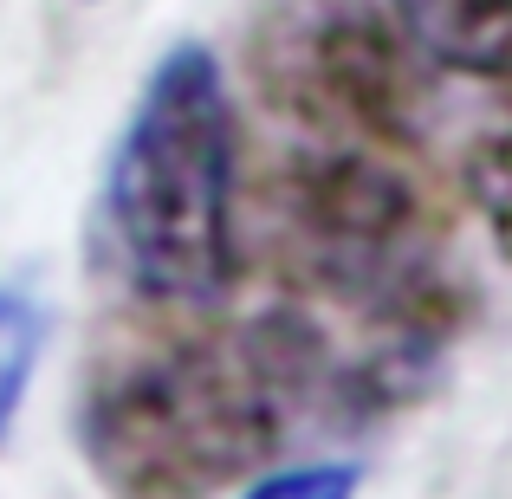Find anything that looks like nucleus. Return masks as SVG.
<instances>
[{
  "label": "nucleus",
  "instance_id": "nucleus-4",
  "mask_svg": "<svg viewBox=\"0 0 512 499\" xmlns=\"http://www.w3.org/2000/svg\"><path fill=\"white\" fill-rule=\"evenodd\" d=\"M396 20L435 72L512 85V0H396Z\"/></svg>",
  "mask_w": 512,
  "mask_h": 499
},
{
  "label": "nucleus",
  "instance_id": "nucleus-1",
  "mask_svg": "<svg viewBox=\"0 0 512 499\" xmlns=\"http://www.w3.org/2000/svg\"><path fill=\"white\" fill-rule=\"evenodd\" d=\"M299 376L273 318L111 350L78 402L85 461L117 499H214L286 441Z\"/></svg>",
  "mask_w": 512,
  "mask_h": 499
},
{
  "label": "nucleus",
  "instance_id": "nucleus-6",
  "mask_svg": "<svg viewBox=\"0 0 512 499\" xmlns=\"http://www.w3.org/2000/svg\"><path fill=\"white\" fill-rule=\"evenodd\" d=\"M467 188H474V208L487 221V234L500 240V253L512 260V130L487 137L467 163Z\"/></svg>",
  "mask_w": 512,
  "mask_h": 499
},
{
  "label": "nucleus",
  "instance_id": "nucleus-8",
  "mask_svg": "<svg viewBox=\"0 0 512 499\" xmlns=\"http://www.w3.org/2000/svg\"><path fill=\"white\" fill-rule=\"evenodd\" d=\"M85 7H98V0H85Z\"/></svg>",
  "mask_w": 512,
  "mask_h": 499
},
{
  "label": "nucleus",
  "instance_id": "nucleus-5",
  "mask_svg": "<svg viewBox=\"0 0 512 499\" xmlns=\"http://www.w3.org/2000/svg\"><path fill=\"white\" fill-rule=\"evenodd\" d=\"M39 344H46V312H39L20 286H0V435L13 428V415H20V402H26Z\"/></svg>",
  "mask_w": 512,
  "mask_h": 499
},
{
  "label": "nucleus",
  "instance_id": "nucleus-7",
  "mask_svg": "<svg viewBox=\"0 0 512 499\" xmlns=\"http://www.w3.org/2000/svg\"><path fill=\"white\" fill-rule=\"evenodd\" d=\"M357 493V467L344 461H305L286 474H266L260 487H247L240 499H350Z\"/></svg>",
  "mask_w": 512,
  "mask_h": 499
},
{
  "label": "nucleus",
  "instance_id": "nucleus-2",
  "mask_svg": "<svg viewBox=\"0 0 512 499\" xmlns=\"http://www.w3.org/2000/svg\"><path fill=\"white\" fill-rule=\"evenodd\" d=\"M111 273L163 312H214L240 279V117L208 46L156 59L98 195Z\"/></svg>",
  "mask_w": 512,
  "mask_h": 499
},
{
  "label": "nucleus",
  "instance_id": "nucleus-3",
  "mask_svg": "<svg viewBox=\"0 0 512 499\" xmlns=\"http://www.w3.org/2000/svg\"><path fill=\"white\" fill-rule=\"evenodd\" d=\"M253 91L312 143L409 150L428 111V72L396 0H273L247 39Z\"/></svg>",
  "mask_w": 512,
  "mask_h": 499
}]
</instances>
